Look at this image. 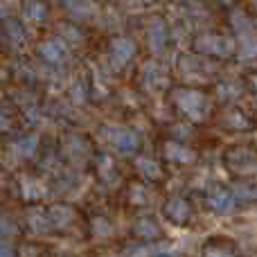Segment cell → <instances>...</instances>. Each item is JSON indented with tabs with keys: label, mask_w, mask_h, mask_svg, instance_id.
Returning a JSON list of instances; mask_svg holds the SVG:
<instances>
[{
	"label": "cell",
	"mask_w": 257,
	"mask_h": 257,
	"mask_svg": "<svg viewBox=\"0 0 257 257\" xmlns=\"http://www.w3.org/2000/svg\"><path fill=\"white\" fill-rule=\"evenodd\" d=\"M174 102H176V106L194 122L203 120L205 113H208V99H205V95L199 93V90H192V88L174 90Z\"/></svg>",
	"instance_id": "6da1fadb"
},
{
	"label": "cell",
	"mask_w": 257,
	"mask_h": 257,
	"mask_svg": "<svg viewBox=\"0 0 257 257\" xmlns=\"http://www.w3.org/2000/svg\"><path fill=\"white\" fill-rule=\"evenodd\" d=\"M226 165L237 174H253L257 172V154L248 147H235L226 151Z\"/></svg>",
	"instance_id": "7a4b0ae2"
},
{
	"label": "cell",
	"mask_w": 257,
	"mask_h": 257,
	"mask_svg": "<svg viewBox=\"0 0 257 257\" xmlns=\"http://www.w3.org/2000/svg\"><path fill=\"white\" fill-rule=\"evenodd\" d=\"M104 136L108 138V142L120 154H133L138 149V145H140L138 136L133 131H128V128H104Z\"/></svg>",
	"instance_id": "3957f363"
},
{
	"label": "cell",
	"mask_w": 257,
	"mask_h": 257,
	"mask_svg": "<svg viewBox=\"0 0 257 257\" xmlns=\"http://www.w3.org/2000/svg\"><path fill=\"white\" fill-rule=\"evenodd\" d=\"M194 48L199 52H205V54H217V57H226V54L232 52V43L223 36H214V34H205L201 39H196Z\"/></svg>",
	"instance_id": "277c9868"
},
{
	"label": "cell",
	"mask_w": 257,
	"mask_h": 257,
	"mask_svg": "<svg viewBox=\"0 0 257 257\" xmlns=\"http://www.w3.org/2000/svg\"><path fill=\"white\" fill-rule=\"evenodd\" d=\"M163 212H165V217H167L172 223H176V226H183V223H187L192 210H190V203H187L185 199H181V196H172V199L165 203Z\"/></svg>",
	"instance_id": "5b68a950"
},
{
	"label": "cell",
	"mask_w": 257,
	"mask_h": 257,
	"mask_svg": "<svg viewBox=\"0 0 257 257\" xmlns=\"http://www.w3.org/2000/svg\"><path fill=\"white\" fill-rule=\"evenodd\" d=\"M136 54V45H133V41L128 39H115L111 45V61L113 66L122 68L126 66L128 61H131V57Z\"/></svg>",
	"instance_id": "8992f818"
},
{
	"label": "cell",
	"mask_w": 257,
	"mask_h": 257,
	"mask_svg": "<svg viewBox=\"0 0 257 257\" xmlns=\"http://www.w3.org/2000/svg\"><path fill=\"white\" fill-rule=\"evenodd\" d=\"M41 57L50 63H61L68 57V50L61 41H45L41 43Z\"/></svg>",
	"instance_id": "52a82bcc"
},
{
	"label": "cell",
	"mask_w": 257,
	"mask_h": 257,
	"mask_svg": "<svg viewBox=\"0 0 257 257\" xmlns=\"http://www.w3.org/2000/svg\"><path fill=\"white\" fill-rule=\"evenodd\" d=\"M208 203L214 212L226 214V212H230L232 205H235V194H232V192H226V190H217L214 194H210Z\"/></svg>",
	"instance_id": "ba28073f"
},
{
	"label": "cell",
	"mask_w": 257,
	"mask_h": 257,
	"mask_svg": "<svg viewBox=\"0 0 257 257\" xmlns=\"http://www.w3.org/2000/svg\"><path fill=\"white\" fill-rule=\"evenodd\" d=\"M167 43V27L163 21H154L149 27V48L154 52H163Z\"/></svg>",
	"instance_id": "9c48e42d"
},
{
	"label": "cell",
	"mask_w": 257,
	"mask_h": 257,
	"mask_svg": "<svg viewBox=\"0 0 257 257\" xmlns=\"http://www.w3.org/2000/svg\"><path fill=\"white\" fill-rule=\"evenodd\" d=\"M136 169L140 172V176L147 178V181H160V178H163V169H160V165L151 158H138Z\"/></svg>",
	"instance_id": "30bf717a"
},
{
	"label": "cell",
	"mask_w": 257,
	"mask_h": 257,
	"mask_svg": "<svg viewBox=\"0 0 257 257\" xmlns=\"http://www.w3.org/2000/svg\"><path fill=\"white\" fill-rule=\"evenodd\" d=\"M165 154H167V158L178 160V163H192L194 160V154L190 149H185V147H181L178 142H167L165 145Z\"/></svg>",
	"instance_id": "8fae6325"
},
{
	"label": "cell",
	"mask_w": 257,
	"mask_h": 257,
	"mask_svg": "<svg viewBox=\"0 0 257 257\" xmlns=\"http://www.w3.org/2000/svg\"><path fill=\"white\" fill-rule=\"evenodd\" d=\"M48 214H50V221H52L54 228H66L68 223L72 221V217H75V214H72V210L70 208H63V205H54Z\"/></svg>",
	"instance_id": "7c38bea8"
},
{
	"label": "cell",
	"mask_w": 257,
	"mask_h": 257,
	"mask_svg": "<svg viewBox=\"0 0 257 257\" xmlns=\"http://www.w3.org/2000/svg\"><path fill=\"white\" fill-rule=\"evenodd\" d=\"M257 54V36L253 34V30L241 32V57L248 59Z\"/></svg>",
	"instance_id": "4fadbf2b"
},
{
	"label": "cell",
	"mask_w": 257,
	"mask_h": 257,
	"mask_svg": "<svg viewBox=\"0 0 257 257\" xmlns=\"http://www.w3.org/2000/svg\"><path fill=\"white\" fill-rule=\"evenodd\" d=\"M23 12H25V18H30V21H43L48 9H45V5L39 3V0H27Z\"/></svg>",
	"instance_id": "5bb4252c"
},
{
	"label": "cell",
	"mask_w": 257,
	"mask_h": 257,
	"mask_svg": "<svg viewBox=\"0 0 257 257\" xmlns=\"http://www.w3.org/2000/svg\"><path fill=\"white\" fill-rule=\"evenodd\" d=\"M50 226H52V221H50V214L39 212V210L30 214V228L34 232H48Z\"/></svg>",
	"instance_id": "9a60e30c"
},
{
	"label": "cell",
	"mask_w": 257,
	"mask_h": 257,
	"mask_svg": "<svg viewBox=\"0 0 257 257\" xmlns=\"http://www.w3.org/2000/svg\"><path fill=\"white\" fill-rule=\"evenodd\" d=\"M63 5H66L72 14H77V16H88V14H93V3H90V0H63Z\"/></svg>",
	"instance_id": "2e32d148"
},
{
	"label": "cell",
	"mask_w": 257,
	"mask_h": 257,
	"mask_svg": "<svg viewBox=\"0 0 257 257\" xmlns=\"http://www.w3.org/2000/svg\"><path fill=\"white\" fill-rule=\"evenodd\" d=\"M99 174H102V178L106 183L115 181L117 172H115V165H113V160L108 158V156H102V160H99Z\"/></svg>",
	"instance_id": "e0dca14e"
},
{
	"label": "cell",
	"mask_w": 257,
	"mask_h": 257,
	"mask_svg": "<svg viewBox=\"0 0 257 257\" xmlns=\"http://www.w3.org/2000/svg\"><path fill=\"white\" fill-rule=\"evenodd\" d=\"M136 232L140 237H158L160 228L156 226L154 221H149V219H140V221L136 223Z\"/></svg>",
	"instance_id": "ac0fdd59"
},
{
	"label": "cell",
	"mask_w": 257,
	"mask_h": 257,
	"mask_svg": "<svg viewBox=\"0 0 257 257\" xmlns=\"http://www.w3.org/2000/svg\"><path fill=\"white\" fill-rule=\"evenodd\" d=\"M145 81H147V86H149V88H154V84L156 86L163 84L165 77H163V72H160V68L154 66V63H149V66L145 68Z\"/></svg>",
	"instance_id": "d6986e66"
},
{
	"label": "cell",
	"mask_w": 257,
	"mask_h": 257,
	"mask_svg": "<svg viewBox=\"0 0 257 257\" xmlns=\"http://www.w3.org/2000/svg\"><path fill=\"white\" fill-rule=\"evenodd\" d=\"M5 34L12 39V43H23V39H25V32H23V27L18 25L16 21H7V25H5Z\"/></svg>",
	"instance_id": "ffe728a7"
},
{
	"label": "cell",
	"mask_w": 257,
	"mask_h": 257,
	"mask_svg": "<svg viewBox=\"0 0 257 257\" xmlns=\"http://www.w3.org/2000/svg\"><path fill=\"white\" fill-rule=\"evenodd\" d=\"M34 149H36V138H21L14 145V151L18 156H30V154H34Z\"/></svg>",
	"instance_id": "44dd1931"
},
{
	"label": "cell",
	"mask_w": 257,
	"mask_h": 257,
	"mask_svg": "<svg viewBox=\"0 0 257 257\" xmlns=\"http://www.w3.org/2000/svg\"><path fill=\"white\" fill-rule=\"evenodd\" d=\"M232 194L239 196L246 201H257V187L255 185H235L232 187Z\"/></svg>",
	"instance_id": "7402d4cb"
},
{
	"label": "cell",
	"mask_w": 257,
	"mask_h": 257,
	"mask_svg": "<svg viewBox=\"0 0 257 257\" xmlns=\"http://www.w3.org/2000/svg\"><path fill=\"white\" fill-rule=\"evenodd\" d=\"M23 187H25L27 199H39V196H43V187H41L36 181H25L23 183Z\"/></svg>",
	"instance_id": "603a6c76"
},
{
	"label": "cell",
	"mask_w": 257,
	"mask_h": 257,
	"mask_svg": "<svg viewBox=\"0 0 257 257\" xmlns=\"http://www.w3.org/2000/svg\"><path fill=\"white\" fill-rule=\"evenodd\" d=\"M203 257H232V253H228V250H223V248H214V246H208Z\"/></svg>",
	"instance_id": "cb8c5ba5"
},
{
	"label": "cell",
	"mask_w": 257,
	"mask_h": 257,
	"mask_svg": "<svg viewBox=\"0 0 257 257\" xmlns=\"http://www.w3.org/2000/svg\"><path fill=\"white\" fill-rule=\"evenodd\" d=\"M0 228H3L5 235H14V232H16V223H9L7 219H3V221H0Z\"/></svg>",
	"instance_id": "d4e9b609"
},
{
	"label": "cell",
	"mask_w": 257,
	"mask_h": 257,
	"mask_svg": "<svg viewBox=\"0 0 257 257\" xmlns=\"http://www.w3.org/2000/svg\"><path fill=\"white\" fill-rule=\"evenodd\" d=\"M0 257H16V253H14L12 246H7L5 241H0Z\"/></svg>",
	"instance_id": "484cf974"
},
{
	"label": "cell",
	"mask_w": 257,
	"mask_h": 257,
	"mask_svg": "<svg viewBox=\"0 0 257 257\" xmlns=\"http://www.w3.org/2000/svg\"><path fill=\"white\" fill-rule=\"evenodd\" d=\"M95 228H97L99 235H108V232H111V230H108V223L106 221H99V219L95 221Z\"/></svg>",
	"instance_id": "4316f807"
},
{
	"label": "cell",
	"mask_w": 257,
	"mask_h": 257,
	"mask_svg": "<svg viewBox=\"0 0 257 257\" xmlns=\"http://www.w3.org/2000/svg\"><path fill=\"white\" fill-rule=\"evenodd\" d=\"M0 126H3V128H9V126H12V124H9V120L3 115V113H0Z\"/></svg>",
	"instance_id": "83f0119b"
},
{
	"label": "cell",
	"mask_w": 257,
	"mask_h": 257,
	"mask_svg": "<svg viewBox=\"0 0 257 257\" xmlns=\"http://www.w3.org/2000/svg\"><path fill=\"white\" fill-rule=\"evenodd\" d=\"M154 257H176L174 253H169V250H160V253H156Z\"/></svg>",
	"instance_id": "f1b7e54d"
},
{
	"label": "cell",
	"mask_w": 257,
	"mask_h": 257,
	"mask_svg": "<svg viewBox=\"0 0 257 257\" xmlns=\"http://www.w3.org/2000/svg\"><path fill=\"white\" fill-rule=\"evenodd\" d=\"M48 257H72L70 253H50Z\"/></svg>",
	"instance_id": "f546056e"
},
{
	"label": "cell",
	"mask_w": 257,
	"mask_h": 257,
	"mask_svg": "<svg viewBox=\"0 0 257 257\" xmlns=\"http://www.w3.org/2000/svg\"><path fill=\"white\" fill-rule=\"evenodd\" d=\"M5 14H7V7H5V3L0 0V16H5Z\"/></svg>",
	"instance_id": "4dcf8cb0"
},
{
	"label": "cell",
	"mask_w": 257,
	"mask_h": 257,
	"mask_svg": "<svg viewBox=\"0 0 257 257\" xmlns=\"http://www.w3.org/2000/svg\"><path fill=\"white\" fill-rule=\"evenodd\" d=\"M250 81H253V84H255V88H257V75H255V77H250Z\"/></svg>",
	"instance_id": "1f68e13d"
},
{
	"label": "cell",
	"mask_w": 257,
	"mask_h": 257,
	"mask_svg": "<svg viewBox=\"0 0 257 257\" xmlns=\"http://www.w3.org/2000/svg\"><path fill=\"white\" fill-rule=\"evenodd\" d=\"M140 3H151V0H140Z\"/></svg>",
	"instance_id": "d6a6232c"
},
{
	"label": "cell",
	"mask_w": 257,
	"mask_h": 257,
	"mask_svg": "<svg viewBox=\"0 0 257 257\" xmlns=\"http://www.w3.org/2000/svg\"><path fill=\"white\" fill-rule=\"evenodd\" d=\"M0 181H3V174H0Z\"/></svg>",
	"instance_id": "836d02e7"
},
{
	"label": "cell",
	"mask_w": 257,
	"mask_h": 257,
	"mask_svg": "<svg viewBox=\"0 0 257 257\" xmlns=\"http://www.w3.org/2000/svg\"><path fill=\"white\" fill-rule=\"evenodd\" d=\"M0 77H3V72H0Z\"/></svg>",
	"instance_id": "e575fe53"
},
{
	"label": "cell",
	"mask_w": 257,
	"mask_h": 257,
	"mask_svg": "<svg viewBox=\"0 0 257 257\" xmlns=\"http://www.w3.org/2000/svg\"><path fill=\"white\" fill-rule=\"evenodd\" d=\"M255 3H257V0H255Z\"/></svg>",
	"instance_id": "d590c367"
}]
</instances>
